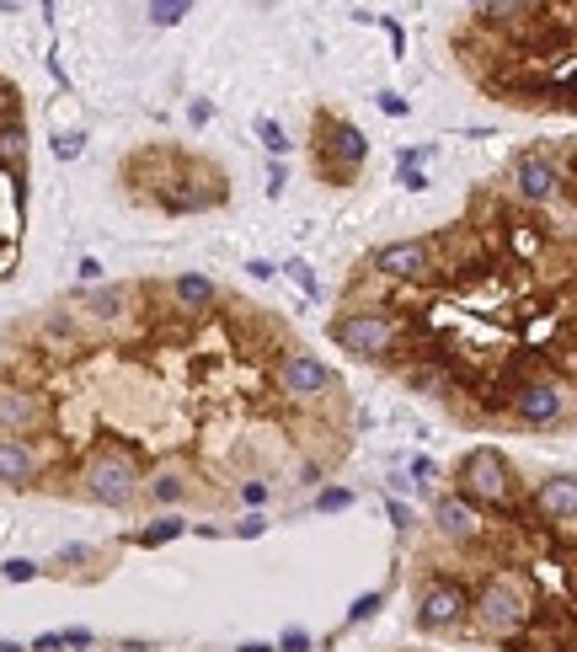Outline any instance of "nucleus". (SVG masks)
Wrapping results in <instances>:
<instances>
[{
	"label": "nucleus",
	"instance_id": "nucleus-1",
	"mask_svg": "<svg viewBox=\"0 0 577 652\" xmlns=\"http://www.w3.org/2000/svg\"><path fill=\"white\" fill-rule=\"evenodd\" d=\"M81 498L97 503V508H134L145 498V460H139L134 444L123 439H102L91 444V455L81 460Z\"/></svg>",
	"mask_w": 577,
	"mask_h": 652
},
{
	"label": "nucleus",
	"instance_id": "nucleus-35",
	"mask_svg": "<svg viewBox=\"0 0 577 652\" xmlns=\"http://www.w3.org/2000/svg\"><path fill=\"white\" fill-rule=\"evenodd\" d=\"M519 11H524V0H492V6H487V17H492V22H513Z\"/></svg>",
	"mask_w": 577,
	"mask_h": 652
},
{
	"label": "nucleus",
	"instance_id": "nucleus-15",
	"mask_svg": "<svg viewBox=\"0 0 577 652\" xmlns=\"http://www.w3.org/2000/svg\"><path fill=\"white\" fill-rule=\"evenodd\" d=\"M171 305H177L182 316H204V310L220 305V284H214L209 273H177L171 278Z\"/></svg>",
	"mask_w": 577,
	"mask_h": 652
},
{
	"label": "nucleus",
	"instance_id": "nucleus-45",
	"mask_svg": "<svg viewBox=\"0 0 577 652\" xmlns=\"http://www.w3.org/2000/svg\"><path fill=\"white\" fill-rule=\"evenodd\" d=\"M236 652H278V642H257V636H252V642H241Z\"/></svg>",
	"mask_w": 577,
	"mask_h": 652
},
{
	"label": "nucleus",
	"instance_id": "nucleus-16",
	"mask_svg": "<svg viewBox=\"0 0 577 652\" xmlns=\"http://www.w3.org/2000/svg\"><path fill=\"white\" fill-rule=\"evenodd\" d=\"M535 508H540L545 519H556V524L577 519V476H551V481H540V487H535Z\"/></svg>",
	"mask_w": 577,
	"mask_h": 652
},
{
	"label": "nucleus",
	"instance_id": "nucleus-46",
	"mask_svg": "<svg viewBox=\"0 0 577 652\" xmlns=\"http://www.w3.org/2000/svg\"><path fill=\"white\" fill-rule=\"evenodd\" d=\"M0 652H27V642H11V636H0Z\"/></svg>",
	"mask_w": 577,
	"mask_h": 652
},
{
	"label": "nucleus",
	"instance_id": "nucleus-3",
	"mask_svg": "<svg viewBox=\"0 0 577 652\" xmlns=\"http://www.w3.org/2000/svg\"><path fill=\"white\" fill-rule=\"evenodd\" d=\"M332 343L342 348V353H353V359H364V364H374V359H385V353L396 348V337H401V326H396V316H385L380 305H358V310H342V316H332Z\"/></svg>",
	"mask_w": 577,
	"mask_h": 652
},
{
	"label": "nucleus",
	"instance_id": "nucleus-2",
	"mask_svg": "<svg viewBox=\"0 0 577 652\" xmlns=\"http://www.w3.org/2000/svg\"><path fill=\"white\" fill-rule=\"evenodd\" d=\"M471 620L481 636H492V642H508V636H519L529 626V594L519 578H487L476 588L471 599Z\"/></svg>",
	"mask_w": 577,
	"mask_h": 652
},
{
	"label": "nucleus",
	"instance_id": "nucleus-12",
	"mask_svg": "<svg viewBox=\"0 0 577 652\" xmlns=\"http://www.w3.org/2000/svg\"><path fill=\"white\" fill-rule=\"evenodd\" d=\"M433 530H439L449 546H471L481 535V508L471 498H460V492H444V498L433 503Z\"/></svg>",
	"mask_w": 577,
	"mask_h": 652
},
{
	"label": "nucleus",
	"instance_id": "nucleus-24",
	"mask_svg": "<svg viewBox=\"0 0 577 652\" xmlns=\"http://www.w3.org/2000/svg\"><path fill=\"white\" fill-rule=\"evenodd\" d=\"M257 139L268 145L273 161H284V150H289V134H284V123H273V118H257Z\"/></svg>",
	"mask_w": 577,
	"mask_h": 652
},
{
	"label": "nucleus",
	"instance_id": "nucleus-42",
	"mask_svg": "<svg viewBox=\"0 0 577 652\" xmlns=\"http://www.w3.org/2000/svg\"><path fill=\"white\" fill-rule=\"evenodd\" d=\"M187 118H193V123H209V118H214V102H204V97H198L193 107H187Z\"/></svg>",
	"mask_w": 577,
	"mask_h": 652
},
{
	"label": "nucleus",
	"instance_id": "nucleus-11",
	"mask_svg": "<svg viewBox=\"0 0 577 652\" xmlns=\"http://www.w3.org/2000/svg\"><path fill=\"white\" fill-rule=\"evenodd\" d=\"M513 193H519L524 204H551L561 193V172H556L551 155H540V150L519 155V161H513Z\"/></svg>",
	"mask_w": 577,
	"mask_h": 652
},
{
	"label": "nucleus",
	"instance_id": "nucleus-32",
	"mask_svg": "<svg viewBox=\"0 0 577 652\" xmlns=\"http://www.w3.org/2000/svg\"><path fill=\"white\" fill-rule=\"evenodd\" d=\"M236 498H241V508H262V503L273 498V492H268V481H241Z\"/></svg>",
	"mask_w": 577,
	"mask_h": 652
},
{
	"label": "nucleus",
	"instance_id": "nucleus-13",
	"mask_svg": "<svg viewBox=\"0 0 577 652\" xmlns=\"http://www.w3.org/2000/svg\"><path fill=\"white\" fill-rule=\"evenodd\" d=\"M369 268L380 278H423L433 268V252H428V241H391L369 257Z\"/></svg>",
	"mask_w": 577,
	"mask_h": 652
},
{
	"label": "nucleus",
	"instance_id": "nucleus-25",
	"mask_svg": "<svg viewBox=\"0 0 577 652\" xmlns=\"http://www.w3.org/2000/svg\"><path fill=\"white\" fill-rule=\"evenodd\" d=\"M412 391L444 396V391H449V375H444V369H433V364H423V369H412Z\"/></svg>",
	"mask_w": 577,
	"mask_h": 652
},
{
	"label": "nucleus",
	"instance_id": "nucleus-43",
	"mask_svg": "<svg viewBox=\"0 0 577 652\" xmlns=\"http://www.w3.org/2000/svg\"><path fill=\"white\" fill-rule=\"evenodd\" d=\"M187 535H198V540H220V535H230V530H220V524H193Z\"/></svg>",
	"mask_w": 577,
	"mask_h": 652
},
{
	"label": "nucleus",
	"instance_id": "nucleus-26",
	"mask_svg": "<svg viewBox=\"0 0 577 652\" xmlns=\"http://www.w3.org/2000/svg\"><path fill=\"white\" fill-rule=\"evenodd\" d=\"M380 604H385L380 588H374V594H358V599L348 604V626H369V620L380 615Z\"/></svg>",
	"mask_w": 577,
	"mask_h": 652
},
{
	"label": "nucleus",
	"instance_id": "nucleus-7",
	"mask_svg": "<svg viewBox=\"0 0 577 652\" xmlns=\"http://www.w3.org/2000/svg\"><path fill=\"white\" fill-rule=\"evenodd\" d=\"M49 423V401H43L33 385H17V380H0V433H38Z\"/></svg>",
	"mask_w": 577,
	"mask_h": 652
},
{
	"label": "nucleus",
	"instance_id": "nucleus-38",
	"mask_svg": "<svg viewBox=\"0 0 577 652\" xmlns=\"http://www.w3.org/2000/svg\"><path fill=\"white\" fill-rule=\"evenodd\" d=\"M385 508H391V524H396L401 535H407V530H412V508L401 503V498H391V503H385Z\"/></svg>",
	"mask_w": 577,
	"mask_h": 652
},
{
	"label": "nucleus",
	"instance_id": "nucleus-30",
	"mask_svg": "<svg viewBox=\"0 0 577 652\" xmlns=\"http://www.w3.org/2000/svg\"><path fill=\"white\" fill-rule=\"evenodd\" d=\"M91 556H97L91 546H59V551H54V567H59V572H70V567H86Z\"/></svg>",
	"mask_w": 577,
	"mask_h": 652
},
{
	"label": "nucleus",
	"instance_id": "nucleus-19",
	"mask_svg": "<svg viewBox=\"0 0 577 652\" xmlns=\"http://www.w3.org/2000/svg\"><path fill=\"white\" fill-rule=\"evenodd\" d=\"M145 498H150V503H161V508H177V503L187 498V476L177 471V465H166V471H150Z\"/></svg>",
	"mask_w": 577,
	"mask_h": 652
},
{
	"label": "nucleus",
	"instance_id": "nucleus-34",
	"mask_svg": "<svg viewBox=\"0 0 577 652\" xmlns=\"http://www.w3.org/2000/svg\"><path fill=\"white\" fill-rule=\"evenodd\" d=\"M27 652H65V631H38L27 642Z\"/></svg>",
	"mask_w": 577,
	"mask_h": 652
},
{
	"label": "nucleus",
	"instance_id": "nucleus-22",
	"mask_svg": "<svg viewBox=\"0 0 577 652\" xmlns=\"http://www.w3.org/2000/svg\"><path fill=\"white\" fill-rule=\"evenodd\" d=\"M353 503H358V492H353V487H321L310 508H316V514H342V508H353Z\"/></svg>",
	"mask_w": 577,
	"mask_h": 652
},
{
	"label": "nucleus",
	"instance_id": "nucleus-10",
	"mask_svg": "<svg viewBox=\"0 0 577 652\" xmlns=\"http://www.w3.org/2000/svg\"><path fill=\"white\" fill-rule=\"evenodd\" d=\"M43 476V455L33 439H17V433H0V487L6 492H27Z\"/></svg>",
	"mask_w": 577,
	"mask_h": 652
},
{
	"label": "nucleus",
	"instance_id": "nucleus-44",
	"mask_svg": "<svg viewBox=\"0 0 577 652\" xmlns=\"http://www.w3.org/2000/svg\"><path fill=\"white\" fill-rule=\"evenodd\" d=\"M433 471H439V465H433L428 455H412V476H433Z\"/></svg>",
	"mask_w": 577,
	"mask_h": 652
},
{
	"label": "nucleus",
	"instance_id": "nucleus-6",
	"mask_svg": "<svg viewBox=\"0 0 577 652\" xmlns=\"http://www.w3.org/2000/svg\"><path fill=\"white\" fill-rule=\"evenodd\" d=\"M273 380H278V391H284L289 401H316V396H326L337 385L332 364H326L321 353H305V348H289L284 359H278Z\"/></svg>",
	"mask_w": 577,
	"mask_h": 652
},
{
	"label": "nucleus",
	"instance_id": "nucleus-27",
	"mask_svg": "<svg viewBox=\"0 0 577 652\" xmlns=\"http://www.w3.org/2000/svg\"><path fill=\"white\" fill-rule=\"evenodd\" d=\"M278 652H316V636H310L305 626H284V636H278Z\"/></svg>",
	"mask_w": 577,
	"mask_h": 652
},
{
	"label": "nucleus",
	"instance_id": "nucleus-39",
	"mask_svg": "<svg viewBox=\"0 0 577 652\" xmlns=\"http://www.w3.org/2000/svg\"><path fill=\"white\" fill-rule=\"evenodd\" d=\"M246 273H252V278H257V284H268V278H273L278 268H273V262H268V257H246Z\"/></svg>",
	"mask_w": 577,
	"mask_h": 652
},
{
	"label": "nucleus",
	"instance_id": "nucleus-20",
	"mask_svg": "<svg viewBox=\"0 0 577 652\" xmlns=\"http://www.w3.org/2000/svg\"><path fill=\"white\" fill-rule=\"evenodd\" d=\"M187 11H193V0H145V17L150 27H177Z\"/></svg>",
	"mask_w": 577,
	"mask_h": 652
},
{
	"label": "nucleus",
	"instance_id": "nucleus-5",
	"mask_svg": "<svg viewBox=\"0 0 577 652\" xmlns=\"http://www.w3.org/2000/svg\"><path fill=\"white\" fill-rule=\"evenodd\" d=\"M412 620H417V631H428V636L460 631L465 620H471V588L455 583V578H428L412 599Z\"/></svg>",
	"mask_w": 577,
	"mask_h": 652
},
{
	"label": "nucleus",
	"instance_id": "nucleus-36",
	"mask_svg": "<svg viewBox=\"0 0 577 652\" xmlns=\"http://www.w3.org/2000/svg\"><path fill=\"white\" fill-rule=\"evenodd\" d=\"M102 273H107V268H102L97 257H81V262H75V278H81V284H102Z\"/></svg>",
	"mask_w": 577,
	"mask_h": 652
},
{
	"label": "nucleus",
	"instance_id": "nucleus-21",
	"mask_svg": "<svg viewBox=\"0 0 577 652\" xmlns=\"http://www.w3.org/2000/svg\"><path fill=\"white\" fill-rule=\"evenodd\" d=\"M38 578H43V567L33 556H6L0 562V583H38Z\"/></svg>",
	"mask_w": 577,
	"mask_h": 652
},
{
	"label": "nucleus",
	"instance_id": "nucleus-23",
	"mask_svg": "<svg viewBox=\"0 0 577 652\" xmlns=\"http://www.w3.org/2000/svg\"><path fill=\"white\" fill-rule=\"evenodd\" d=\"M268 535V514H262V508H246V514L230 524V540H262Z\"/></svg>",
	"mask_w": 577,
	"mask_h": 652
},
{
	"label": "nucleus",
	"instance_id": "nucleus-33",
	"mask_svg": "<svg viewBox=\"0 0 577 652\" xmlns=\"http://www.w3.org/2000/svg\"><path fill=\"white\" fill-rule=\"evenodd\" d=\"M374 102H380V113H385V118H407V113H412V102H407V97H396V91H380Z\"/></svg>",
	"mask_w": 577,
	"mask_h": 652
},
{
	"label": "nucleus",
	"instance_id": "nucleus-41",
	"mask_svg": "<svg viewBox=\"0 0 577 652\" xmlns=\"http://www.w3.org/2000/svg\"><path fill=\"white\" fill-rule=\"evenodd\" d=\"M284 182H289V172H284V161H273V166H268V193L278 198V193H284Z\"/></svg>",
	"mask_w": 577,
	"mask_h": 652
},
{
	"label": "nucleus",
	"instance_id": "nucleus-4",
	"mask_svg": "<svg viewBox=\"0 0 577 652\" xmlns=\"http://www.w3.org/2000/svg\"><path fill=\"white\" fill-rule=\"evenodd\" d=\"M460 498H471L476 508H508L513 503V465L503 449L481 444L460 460Z\"/></svg>",
	"mask_w": 577,
	"mask_h": 652
},
{
	"label": "nucleus",
	"instance_id": "nucleus-31",
	"mask_svg": "<svg viewBox=\"0 0 577 652\" xmlns=\"http://www.w3.org/2000/svg\"><path fill=\"white\" fill-rule=\"evenodd\" d=\"M86 150V134L81 129H70V134H54V155L59 161H75V155Z\"/></svg>",
	"mask_w": 577,
	"mask_h": 652
},
{
	"label": "nucleus",
	"instance_id": "nucleus-28",
	"mask_svg": "<svg viewBox=\"0 0 577 652\" xmlns=\"http://www.w3.org/2000/svg\"><path fill=\"white\" fill-rule=\"evenodd\" d=\"M284 268H289V278H294V284H300V289L310 294V300H316V294H321V284H316V273H310V262H305V257H289Z\"/></svg>",
	"mask_w": 577,
	"mask_h": 652
},
{
	"label": "nucleus",
	"instance_id": "nucleus-29",
	"mask_svg": "<svg viewBox=\"0 0 577 652\" xmlns=\"http://www.w3.org/2000/svg\"><path fill=\"white\" fill-rule=\"evenodd\" d=\"M91 647H102V636L91 626H65V652H91Z\"/></svg>",
	"mask_w": 577,
	"mask_h": 652
},
{
	"label": "nucleus",
	"instance_id": "nucleus-9",
	"mask_svg": "<svg viewBox=\"0 0 577 652\" xmlns=\"http://www.w3.org/2000/svg\"><path fill=\"white\" fill-rule=\"evenodd\" d=\"M321 155H326V172L353 177L358 166L369 161V139H364V129H353L348 118H332L326 123V139H321Z\"/></svg>",
	"mask_w": 577,
	"mask_h": 652
},
{
	"label": "nucleus",
	"instance_id": "nucleus-37",
	"mask_svg": "<svg viewBox=\"0 0 577 652\" xmlns=\"http://www.w3.org/2000/svg\"><path fill=\"white\" fill-rule=\"evenodd\" d=\"M113 652H161V642H145V636H118Z\"/></svg>",
	"mask_w": 577,
	"mask_h": 652
},
{
	"label": "nucleus",
	"instance_id": "nucleus-14",
	"mask_svg": "<svg viewBox=\"0 0 577 652\" xmlns=\"http://www.w3.org/2000/svg\"><path fill=\"white\" fill-rule=\"evenodd\" d=\"M129 300H134V289H129V284H97V289L75 294V305H81V316L102 321V326H113V321H123V316H129Z\"/></svg>",
	"mask_w": 577,
	"mask_h": 652
},
{
	"label": "nucleus",
	"instance_id": "nucleus-8",
	"mask_svg": "<svg viewBox=\"0 0 577 652\" xmlns=\"http://www.w3.org/2000/svg\"><path fill=\"white\" fill-rule=\"evenodd\" d=\"M508 407H513V417H519L524 428H551V423L567 417V391H561L556 380H529V385L513 391Z\"/></svg>",
	"mask_w": 577,
	"mask_h": 652
},
{
	"label": "nucleus",
	"instance_id": "nucleus-18",
	"mask_svg": "<svg viewBox=\"0 0 577 652\" xmlns=\"http://www.w3.org/2000/svg\"><path fill=\"white\" fill-rule=\"evenodd\" d=\"M193 524L187 519H177V514H161V519H150L145 530H134L129 535V546H139V551H161V546H171V540H182Z\"/></svg>",
	"mask_w": 577,
	"mask_h": 652
},
{
	"label": "nucleus",
	"instance_id": "nucleus-17",
	"mask_svg": "<svg viewBox=\"0 0 577 652\" xmlns=\"http://www.w3.org/2000/svg\"><path fill=\"white\" fill-rule=\"evenodd\" d=\"M0 172H6V177H22L27 172V123L22 118L0 123Z\"/></svg>",
	"mask_w": 577,
	"mask_h": 652
},
{
	"label": "nucleus",
	"instance_id": "nucleus-40",
	"mask_svg": "<svg viewBox=\"0 0 577 652\" xmlns=\"http://www.w3.org/2000/svg\"><path fill=\"white\" fill-rule=\"evenodd\" d=\"M401 188H412V193H423V188H428V177H423V166H401Z\"/></svg>",
	"mask_w": 577,
	"mask_h": 652
}]
</instances>
